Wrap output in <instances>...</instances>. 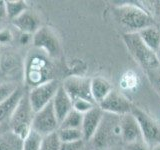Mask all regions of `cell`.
Returning a JSON list of instances; mask_svg holds the SVG:
<instances>
[{
    "label": "cell",
    "mask_w": 160,
    "mask_h": 150,
    "mask_svg": "<svg viewBox=\"0 0 160 150\" xmlns=\"http://www.w3.org/2000/svg\"><path fill=\"white\" fill-rule=\"evenodd\" d=\"M52 68L48 57L43 52H31L24 62L23 77L25 82L32 87L53 79Z\"/></svg>",
    "instance_id": "cell-2"
},
{
    "label": "cell",
    "mask_w": 160,
    "mask_h": 150,
    "mask_svg": "<svg viewBox=\"0 0 160 150\" xmlns=\"http://www.w3.org/2000/svg\"><path fill=\"white\" fill-rule=\"evenodd\" d=\"M150 150H160V144L159 145H156V146H154L152 149H150Z\"/></svg>",
    "instance_id": "cell-36"
},
{
    "label": "cell",
    "mask_w": 160,
    "mask_h": 150,
    "mask_svg": "<svg viewBox=\"0 0 160 150\" xmlns=\"http://www.w3.org/2000/svg\"><path fill=\"white\" fill-rule=\"evenodd\" d=\"M57 80L51 79L37 86L32 87L28 92V99L33 111L36 113L52 101L60 87Z\"/></svg>",
    "instance_id": "cell-8"
},
{
    "label": "cell",
    "mask_w": 160,
    "mask_h": 150,
    "mask_svg": "<svg viewBox=\"0 0 160 150\" xmlns=\"http://www.w3.org/2000/svg\"><path fill=\"white\" fill-rule=\"evenodd\" d=\"M155 55H156L157 61H158V64H159V66H160V46H159V48L157 49V51L155 52Z\"/></svg>",
    "instance_id": "cell-35"
},
{
    "label": "cell",
    "mask_w": 160,
    "mask_h": 150,
    "mask_svg": "<svg viewBox=\"0 0 160 150\" xmlns=\"http://www.w3.org/2000/svg\"><path fill=\"white\" fill-rule=\"evenodd\" d=\"M59 146L60 140L58 138L57 132H55L42 138L39 150H59Z\"/></svg>",
    "instance_id": "cell-25"
},
{
    "label": "cell",
    "mask_w": 160,
    "mask_h": 150,
    "mask_svg": "<svg viewBox=\"0 0 160 150\" xmlns=\"http://www.w3.org/2000/svg\"><path fill=\"white\" fill-rule=\"evenodd\" d=\"M32 40V36L30 34H25V33H21V36L19 37V42L22 45H26L28 44L30 41Z\"/></svg>",
    "instance_id": "cell-32"
},
{
    "label": "cell",
    "mask_w": 160,
    "mask_h": 150,
    "mask_svg": "<svg viewBox=\"0 0 160 150\" xmlns=\"http://www.w3.org/2000/svg\"><path fill=\"white\" fill-rule=\"evenodd\" d=\"M113 15L119 27L126 33H138L142 29L156 25L147 10L135 4H122L114 7Z\"/></svg>",
    "instance_id": "cell-1"
},
{
    "label": "cell",
    "mask_w": 160,
    "mask_h": 150,
    "mask_svg": "<svg viewBox=\"0 0 160 150\" xmlns=\"http://www.w3.org/2000/svg\"><path fill=\"white\" fill-rule=\"evenodd\" d=\"M123 41L130 54L144 70V72L159 66L155 52L142 41L138 33H124Z\"/></svg>",
    "instance_id": "cell-5"
},
{
    "label": "cell",
    "mask_w": 160,
    "mask_h": 150,
    "mask_svg": "<svg viewBox=\"0 0 160 150\" xmlns=\"http://www.w3.org/2000/svg\"><path fill=\"white\" fill-rule=\"evenodd\" d=\"M52 106L55 114H56L59 124L61 123L62 120L66 117V115L73 109L72 100L68 96V94L62 87V85H60L59 89L57 90V92L52 100Z\"/></svg>",
    "instance_id": "cell-15"
},
{
    "label": "cell",
    "mask_w": 160,
    "mask_h": 150,
    "mask_svg": "<svg viewBox=\"0 0 160 150\" xmlns=\"http://www.w3.org/2000/svg\"><path fill=\"white\" fill-rule=\"evenodd\" d=\"M131 114L137 120L143 141L146 143L149 149L160 144V126L154 119L138 107L132 106Z\"/></svg>",
    "instance_id": "cell-6"
},
{
    "label": "cell",
    "mask_w": 160,
    "mask_h": 150,
    "mask_svg": "<svg viewBox=\"0 0 160 150\" xmlns=\"http://www.w3.org/2000/svg\"><path fill=\"white\" fill-rule=\"evenodd\" d=\"M5 3V11H6V17L10 20L15 19L24 11L28 10V6L23 0H8L4 1Z\"/></svg>",
    "instance_id": "cell-21"
},
{
    "label": "cell",
    "mask_w": 160,
    "mask_h": 150,
    "mask_svg": "<svg viewBox=\"0 0 160 150\" xmlns=\"http://www.w3.org/2000/svg\"><path fill=\"white\" fill-rule=\"evenodd\" d=\"M22 142L11 131L0 134V150H22Z\"/></svg>",
    "instance_id": "cell-20"
},
{
    "label": "cell",
    "mask_w": 160,
    "mask_h": 150,
    "mask_svg": "<svg viewBox=\"0 0 160 150\" xmlns=\"http://www.w3.org/2000/svg\"><path fill=\"white\" fill-rule=\"evenodd\" d=\"M120 128H121V140L125 144L143 139L139 124L131 112L120 116Z\"/></svg>",
    "instance_id": "cell-12"
},
{
    "label": "cell",
    "mask_w": 160,
    "mask_h": 150,
    "mask_svg": "<svg viewBox=\"0 0 160 150\" xmlns=\"http://www.w3.org/2000/svg\"><path fill=\"white\" fill-rule=\"evenodd\" d=\"M6 17V11H5V3L4 1H0V21Z\"/></svg>",
    "instance_id": "cell-33"
},
{
    "label": "cell",
    "mask_w": 160,
    "mask_h": 150,
    "mask_svg": "<svg viewBox=\"0 0 160 150\" xmlns=\"http://www.w3.org/2000/svg\"><path fill=\"white\" fill-rule=\"evenodd\" d=\"M98 107L105 113H110L118 116L128 114L131 112L132 104L123 94L117 90H112L101 102L98 104Z\"/></svg>",
    "instance_id": "cell-11"
},
{
    "label": "cell",
    "mask_w": 160,
    "mask_h": 150,
    "mask_svg": "<svg viewBox=\"0 0 160 150\" xmlns=\"http://www.w3.org/2000/svg\"><path fill=\"white\" fill-rule=\"evenodd\" d=\"M72 103H73V109L75 111L81 113L83 115L96 106L95 103L88 101L86 99H76V100H74Z\"/></svg>",
    "instance_id": "cell-28"
},
{
    "label": "cell",
    "mask_w": 160,
    "mask_h": 150,
    "mask_svg": "<svg viewBox=\"0 0 160 150\" xmlns=\"http://www.w3.org/2000/svg\"><path fill=\"white\" fill-rule=\"evenodd\" d=\"M82 120L83 114L72 109L59 124V129H81Z\"/></svg>",
    "instance_id": "cell-22"
},
{
    "label": "cell",
    "mask_w": 160,
    "mask_h": 150,
    "mask_svg": "<svg viewBox=\"0 0 160 150\" xmlns=\"http://www.w3.org/2000/svg\"><path fill=\"white\" fill-rule=\"evenodd\" d=\"M145 73L147 75L151 86L160 96V66L154 68L152 70H149V71Z\"/></svg>",
    "instance_id": "cell-27"
},
{
    "label": "cell",
    "mask_w": 160,
    "mask_h": 150,
    "mask_svg": "<svg viewBox=\"0 0 160 150\" xmlns=\"http://www.w3.org/2000/svg\"><path fill=\"white\" fill-rule=\"evenodd\" d=\"M42 136H40L39 134L31 130L28 136L23 139L22 150H39L42 142Z\"/></svg>",
    "instance_id": "cell-24"
},
{
    "label": "cell",
    "mask_w": 160,
    "mask_h": 150,
    "mask_svg": "<svg viewBox=\"0 0 160 150\" xmlns=\"http://www.w3.org/2000/svg\"><path fill=\"white\" fill-rule=\"evenodd\" d=\"M124 150H150V149L146 145V143L143 141V139H140L137 140V141L125 144Z\"/></svg>",
    "instance_id": "cell-30"
},
{
    "label": "cell",
    "mask_w": 160,
    "mask_h": 150,
    "mask_svg": "<svg viewBox=\"0 0 160 150\" xmlns=\"http://www.w3.org/2000/svg\"><path fill=\"white\" fill-rule=\"evenodd\" d=\"M13 34L9 29H0V45H7L12 41Z\"/></svg>",
    "instance_id": "cell-31"
},
{
    "label": "cell",
    "mask_w": 160,
    "mask_h": 150,
    "mask_svg": "<svg viewBox=\"0 0 160 150\" xmlns=\"http://www.w3.org/2000/svg\"><path fill=\"white\" fill-rule=\"evenodd\" d=\"M32 42L35 48L43 52L49 58L58 57L61 51L58 36L51 27H40L33 34Z\"/></svg>",
    "instance_id": "cell-7"
},
{
    "label": "cell",
    "mask_w": 160,
    "mask_h": 150,
    "mask_svg": "<svg viewBox=\"0 0 160 150\" xmlns=\"http://www.w3.org/2000/svg\"><path fill=\"white\" fill-rule=\"evenodd\" d=\"M106 150H124V148H123L120 144H118V145H114V146L109 147V148L106 149Z\"/></svg>",
    "instance_id": "cell-34"
},
{
    "label": "cell",
    "mask_w": 160,
    "mask_h": 150,
    "mask_svg": "<svg viewBox=\"0 0 160 150\" xmlns=\"http://www.w3.org/2000/svg\"><path fill=\"white\" fill-rule=\"evenodd\" d=\"M104 112L98 106H95L90 111L83 115L81 131L83 135V141H90L98 129Z\"/></svg>",
    "instance_id": "cell-13"
},
{
    "label": "cell",
    "mask_w": 160,
    "mask_h": 150,
    "mask_svg": "<svg viewBox=\"0 0 160 150\" xmlns=\"http://www.w3.org/2000/svg\"><path fill=\"white\" fill-rule=\"evenodd\" d=\"M116 138H121L120 116L104 112L101 123L90 140L92 146L97 150H106L114 145H118L114 142Z\"/></svg>",
    "instance_id": "cell-3"
},
{
    "label": "cell",
    "mask_w": 160,
    "mask_h": 150,
    "mask_svg": "<svg viewBox=\"0 0 160 150\" xmlns=\"http://www.w3.org/2000/svg\"><path fill=\"white\" fill-rule=\"evenodd\" d=\"M59 129V122L56 114L54 112L52 101L44 108L39 110L34 114L32 121V130L39 134L40 136L45 137L48 135L57 132Z\"/></svg>",
    "instance_id": "cell-9"
},
{
    "label": "cell",
    "mask_w": 160,
    "mask_h": 150,
    "mask_svg": "<svg viewBox=\"0 0 160 150\" xmlns=\"http://www.w3.org/2000/svg\"><path fill=\"white\" fill-rule=\"evenodd\" d=\"M34 114L28 99V93H24L8 121L10 131L20 139H25L32 130Z\"/></svg>",
    "instance_id": "cell-4"
},
{
    "label": "cell",
    "mask_w": 160,
    "mask_h": 150,
    "mask_svg": "<svg viewBox=\"0 0 160 150\" xmlns=\"http://www.w3.org/2000/svg\"><path fill=\"white\" fill-rule=\"evenodd\" d=\"M24 63L18 54L13 52H6L0 56V72L5 76L12 77L19 71H23Z\"/></svg>",
    "instance_id": "cell-16"
},
{
    "label": "cell",
    "mask_w": 160,
    "mask_h": 150,
    "mask_svg": "<svg viewBox=\"0 0 160 150\" xmlns=\"http://www.w3.org/2000/svg\"><path fill=\"white\" fill-rule=\"evenodd\" d=\"M113 90L112 85L103 77L91 79V95L95 104H99Z\"/></svg>",
    "instance_id": "cell-18"
},
{
    "label": "cell",
    "mask_w": 160,
    "mask_h": 150,
    "mask_svg": "<svg viewBox=\"0 0 160 150\" xmlns=\"http://www.w3.org/2000/svg\"><path fill=\"white\" fill-rule=\"evenodd\" d=\"M83 140H79V141L74 142H60L59 150H81L83 147Z\"/></svg>",
    "instance_id": "cell-29"
},
{
    "label": "cell",
    "mask_w": 160,
    "mask_h": 150,
    "mask_svg": "<svg viewBox=\"0 0 160 150\" xmlns=\"http://www.w3.org/2000/svg\"><path fill=\"white\" fill-rule=\"evenodd\" d=\"M138 34L140 38L142 39V41L146 44L152 51L154 52L157 51V49L160 46V29L156 25L144 28L141 31H139Z\"/></svg>",
    "instance_id": "cell-19"
},
{
    "label": "cell",
    "mask_w": 160,
    "mask_h": 150,
    "mask_svg": "<svg viewBox=\"0 0 160 150\" xmlns=\"http://www.w3.org/2000/svg\"><path fill=\"white\" fill-rule=\"evenodd\" d=\"M57 135L60 142H74L83 140L81 129H58Z\"/></svg>",
    "instance_id": "cell-23"
},
{
    "label": "cell",
    "mask_w": 160,
    "mask_h": 150,
    "mask_svg": "<svg viewBox=\"0 0 160 150\" xmlns=\"http://www.w3.org/2000/svg\"><path fill=\"white\" fill-rule=\"evenodd\" d=\"M18 87L12 82H2L0 83V103L8 99L15 92Z\"/></svg>",
    "instance_id": "cell-26"
},
{
    "label": "cell",
    "mask_w": 160,
    "mask_h": 150,
    "mask_svg": "<svg viewBox=\"0 0 160 150\" xmlns=\"http://www.w3.org/2000/svg\"><path fill=\"white\" fill-rule=\"evenodd\" d=\"M61 85L72 102L76 99H86L95 103L91 95V79L81 76H69Z\"/></svg>",
    "instance_id": "cell-10"
},
{
    "label": "cell",
    "mask_w": 160,
    "mask_h": 150,
    "mask_svg": "<svg viewBox=\"0 0 160 150\" xmlns=\"http://www.w3.org/2000/svg\"><path fill=\"white\" fill-rule=\"evenodd\" d=\"M12 24L16 27L21 33L33 35L37 30L41 27L40 26V20L34 12L26 10L18 17L12 20Z\"/></svg>",
    "instance_id": "cell-14"
},
{
    "label": "cell",
    "mask_w": 160,
    "mask_h": 150,
    "mask_svg": "<svg viewBox=\"0 0 160 150\" xmlns=\"http://www.w3.org/2000/svg\"><path fill=\"white\" fill-rule=\"evenodd\" d=\"M23 94L24 92L18 87L8 99L0 103V124L7 121V120L9 121L10 117H11L17 104L20 101V99L22 98Z\"/></svg>",
    "instance_id": "cell-17"
}]
</instances>
